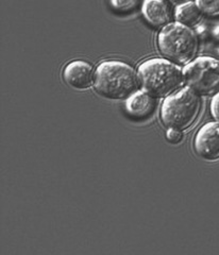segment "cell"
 <instances>
[{
  "mask_svg": "<svg viewBox=\"0 0 219 255\" xmlns=\"http://www.w3.org/2000/svg\"><path fill=\"white\" fill-rule=\"evenodd\" d=\"M210 110H211V115L215 119V122L219 123V92L216 93L212 100H211V106H210Z\"/></svg>",
  "mask_w": 219,
  "mask_h": 255,
  "instance_id": "cell-13",
  "label": "cell"
},
{
  "mask_svg": "<svg viewBox=\"0 0 219 255\" xmlns=\"http://www.w3.org/2000/svg\"><path fill=\"white\" fill-rule=\"evenodd\" d=\"M143 4V0H111V5L118 13H130Z\"/></svg>",
  "mask_w": 219,
  "mask_h": 255,
  "instance_id": "cell-12",
  "label": "cell"
},
{
  "mask_svg": "<svg viewBox=\"0 0 219 255\" xmlns=\"http://www.w3.org/2000/svg\"><path fill=\"white\" fill-rule=\"evenodd\" d=\"M95 73L92 64L83 60H75L64 67L63 79L71 89L86 91L94 86Z\"/></svg>",
  "mask_w": 219,
  "mask_h": 255,
  "instance_id": "cell-7",
  "label": "cell"
},
{
  "mask_svg": "<svg viewBox=\"0 0 219 255\" xmlns=\"http://www.w3.org/2000/svg\"><path fill=\"white\" fill-rule=\"evenodd\" d=\"M166 138L172 143H179L182 140V133L176 129H168L166 132Z\"/></svg>",
  "mask_w": 219,
  "mask_h": 255,
  "instance_id": "cell-14",
  "label": "cell"
},
{
  "mask_svg": "<svg viewBox=\"0 0 219 255\" xmlns=\"http://www.w3.org/2000/svg\"><path fill=\"white\" fill-rule=\"evenodd\" d=\"M195 2L207 17L219 16V0H195Z\"/></svg>",
  "mask_w": 219,
  "mask_h": 255,
  "instance_id": "cell-11",
  "label": "cell"
},
{
  "mask_svg": "<svg viewBox=\"0 0 219 255\" xmlns=\"http://www.w3.org/2000/svg\"><path fill=\"white\" fill-rule=\"evenodd\" d=\"M184 83L201 96L219 92V60L201 57L193 60L183 69Z\"/></svg>",
  "mask_w": 219,
  "mask_h": 255,
  "instance_id": "cell-5",
  "label": "cell"
},
{
  "mask_svg": "<svg viewBox=\"0 0 219 255\" xmlns=\"http://www.w3.org/2000/svg\"><path fill=\"white\" fill-rule=\"evenodd\" d=\"M214 35L219 39V27L214 30Z\"/></svg>",
  "mask_w": 219,
  "mask_h": 255,
  "instance_id": "cell-16",
  "label": "cell"
},
{
  "mask_svg": "<svg viewBox=\"0 0 219 255\" xmlns=\"http://www.w3.org/2000/svg\"><path fill=\"white\" fill-rule=\"evenodd\" d=\"M139 77L129 64L121 61H104L96 68L94 89L109 100H126L137 91Z\"/></svg>",
  "mask_w": 219,
  "mask_h": 255,
  "instance_id": "cell-1",
  "label": "cell"
},
{
  "mask_svg": "<svg viewBox=\"0 0 219 255\" xmlns=\"http://www.w3.org/2000/svg\"><path fill=\"white\" fill-rule=\"evenodd\" d=\"M127 113L136 119H144L150 116L156 109L155 97L145 91H136L126 99Z\"/></svg>",
  "mask_w": 219,
  "mask_h": 255,
  "instance_id": "cell-9",
  "label": "cell"
},
{
  "mask_svg": "<svg viewBox=\"0 0 219 255\" xmlns=\"http://www.w3.org/2000/svg\"><path fill=\"white\" fill-rule=\"evenodd\" d=\"M218 53H219V49H218Z\"/></svg>",
  "mask_w": 219,
  "mask_h": 255,
  "instance_id": "cell-17",
  "label": "cell"
},
{
  "mask_svg": "<svg viewBox=\"0 0 219 255\" xmlns=\"http://www.w3.org/2000/svg\"><path fill=\"white\" fill-rule=\"evenodd\" d=\"M158 47L167 60L188 65L198 51V38L190 27L177 21L170 22L160 32Z\"/></svg>",
  "mask_w": 219,
  "mask_h": 255,
  "instance_id": "cell-3",
  "label": "cell"
},
{
  "mask_svg": "<svg viewBox=\"0 0 219 255\" xmlns=\"http://www.w3.org/2000/svg\"><path fill=\"white\" fill-rule=\"evenodd\" d=\"M202 16H204V14L201 13L196 2L194 1H189L180 5H177L175 12V18L177 22H180L182 25L188 27L198 25Z\"/></svg>",
  "mask_w": 219,
  "mask_h": 255,
  "instance_id": "cell-10",
  "label": "cell"
},
{
  "mask_svg": "<svg viewBox=\"0 0 219 255\" xmlns=\"http://www.w3.org/2000/svg\"><path fill=\"white\" fill-rule=\"evenodd\" d=\"M194 148L198 156L209 162L219 159V123L206 124L197 132Z\"/></svg>",
  "mask_w": 219,
  "mask_h": 255,
  "instance_id": "cell-6",
  "label": "cell"
},
{
  "mask_svg": "<svg viewBox=\"0 0 219 255\" xmlns=\"http://www.w3.org/2000/svg\"><path fill=\"white\" fill-rule=\"evenodd\" d=\"M200 109L199 95L185 87L165 98L161 107V121L168 129L183 131L196 121Z\"/></svg>",
  "mask_w": 219,
  "mask_h": 255,
  "instance_id": "cell-4",
  "label": "cell"
},
{
  "mask_svg": "<svg viewBox=\"0 0 219 255\" xmlns=\"http://www.w3.org/2000/svg\"><path fill=\"white\" fill-rule=\"evenodd\" d=\"M169 1L172 2V3H174V4H176V5H180L182 3L191 1V0H169Z\"/></svg>",
  "mask_w": 219,
  "mask_h": 255,
  "instance_id": "cell-15",
  "label": "cell"
},
{
  "mask_svg": "<svg viewBox=\"0 0 219 255\" xmlns=\"http://www.w3.org/2000/svg\"><path fill=\"white\" fill-rule=\"evenodd\" d=\"M142 13L146 21L155 28H164L172 19V11L165 0H144Z\"/></svg>",
  "mask_w": 219,
  "mask_h": 255,
  "instance_id": "cell-8",
  "label": "cell"
},
{
  "mask_svg": "<svg viewBox=\"0 0 219 255\" xmlns=\"http://www.w3.org/2000/svg\"><path fill=\"white\" fill-rule=\"evenodd\" d=\"M143 91L153 97L163 98L177 92L183 85V69L176 63L164 59H149L137 69Z\"/></svg>",
  "mask_w": 219,
  "mask_h": 255,
  "instance_id": "cell-2",
  "label": "cell"
}]
</instances>
